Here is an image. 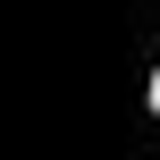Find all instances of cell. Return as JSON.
Wrapping results in <instances>:
<instances>
[{
    "instance_id": "6da1fadb",
    "label": "cell",
    "mask_w": 160,
    "mask_h": 160,
    "mask_svg": "<svg viewBox=\"0 0 160 160\" xmlns=\"http://www.w3.org/2000/svg\"><path fill=\"white\" fill-rule=\"evenodd\" d=\"M152 118H160V68H152Z\"/></svg>"
}]
</instances>
